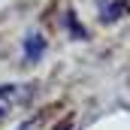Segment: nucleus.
<instances>
[{
	"mask_svg": "<svg viewBox=\"0 0 130 130\" xmlns=\"http://www.w3.org/2000/svg\"><path fill=\"white\" fill-rule=\"evenodd\" d=\"M127 9H130L127 0H115V3H109V6L103 9V18H106V21H115V18H121Z\"/></svg>",
	"mask_w": 130,
	"mask_h": 130,
	"instance_id": "obj_1",
	"label": "nucleus"
},
{
	"mask_svg": "<svg viewBox=\"0 0 130 130\" xmlns=\"http://www.w3.org/2000/svg\"><path fill=\"white\" fill-rule=\"evenodd\" d=\"M24 52H27V58H36V55L42 52V39H39V36H30V42H27Z\"/></svg>",
	"mask_w": 130,
	"mask_h": 130,
	"instance_id": "obj_2",
	"label": "nucleus"
}]
</instances>
